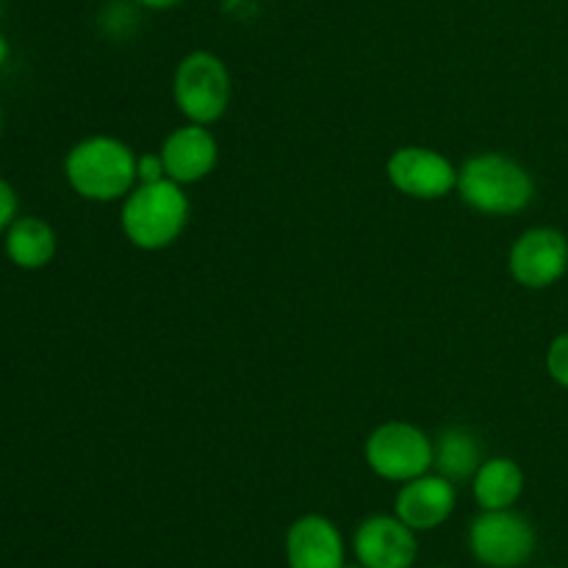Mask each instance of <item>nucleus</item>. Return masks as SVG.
<instances>
[{"instance_id": "nucleus-19", "label": "nucleus", "mask_w": 568, "mask_h": 568, "mask_svg": "<svg viewBox=\"0 0 568 568\" xmlns=\"http://www.w3.org/2000/svg\"><path fill=\"white\" fill-rule=\"evenodd\" d=\"M133 3L144 6V9H153V11H166V9H175V6L183 3V0H133Z\"/></svg>"}, {"instance_id": "nucleus-20", "label": "nucleus", "mask_w": 568, "mask_h": 568, "mask_svg": "<svg viewBox=\"0 0 568 568\" xmlns=\"http://www.w3.org/2000/svg\"><path fill=\"white\" fill-rule=\"evenodd\" d=\"M6 59H9V42H6V37L0 33V67H3Z\"/></svg>"}, {"instance_id": "nucleus-10", "label": "nucleus", "mask_w": 568, "mask_h": 568, "mask_svg": "<svg viewBox=\"0 0 568 568\" xmlns=\"http://www.w3.org/2000/svg\"><path fill=\"white\" fill-rule=\"evenodd\" d=\"M161 159H164L166 178L181 183V186H189V183L205 181L214 172L216 161H220V144H216L209 125L189 122V125L175 128L164 139Z\"/></svg>"}, {"instance_id": "nucleus-3", "label": "nucleus", "mask_w": 568, "mask_h": 568, "mask_svg": "<svg viewBox=\"0 0 568 568\" xmlns=\"http://www.w3.org/2000/svg\"><path fill=\"white\" fill-rule=\"evenodd\" d=\"M458 194L480 214L510 216L532 203L536 183L519 161L503 153H483L458 170Z\"/></svg>"}, {"instance_id": "nucleus-18", "label": "nucleus", "mask_w": 568, "mask_h": 568, "mask_svg": "<svg viewBox=\"0 0 568 568\" xmlns=\"http://www.w3.org/2000/svg\"><path fill=\"white\" fill-rule=\"evenodd\" d=\"M14 220H17V194L14 189L0 178V233L9 231V225Z\"/></svg>"}, {"instance_id": "nucleus-13", "label": "nucleus", "mask_w": 568, "mask_h": 568, "mask_svg": "<svg viewBox=\"0 0 568 568\" xmlns=\"http://www.w3.org/2000/svg\"><path fill=\"white\" fill-rule=\"evenodd\" d=\"M483 466V444L469 427H444L433 442V469L453 483L471 480Z\"/></svg>"}, {"instance_id": "nucleus-17", "label": "nucleus", "mask_w": 568, "mask_h": 568, "mask_svg": "<svg viewBox=\"0 0 568 568\" xmlns=\"http://www.w3.org/2000/svg\"><path fill=\"white\" fill-rule=\"evenodd\" d=\"M136 178L139 183H155V181H164L166 178V166L164 159L159 155H136Z\"/></svg>"}, {"instance_id": "nucleus-15", "label": "nucleus", "mask_w": 568, "mask_h": 568, "mask_svg": "<svg viewBox=\"0 0 568 568\" xmlns=\"http://www.w3.org/2000/svg\"><path fill=\"white\" fill-rule=\"evenodd\" d=\"M6 255L20 270H42L55 255V233L39 216H20L6 231Z\"/></svg>"}, {"instance_id": "nucleus-21", "label": "nucleus", "mask_w": 568, "mask_h": 568, "mask_svg": "<svg viewBox=\"0 0 568 568\" xmlns=\"http://www.w3.org/2000/svg\"><path fill=\"white\" fill-rule=\"evenodd\" d=\"M342 568H366V566H361V564H353V566H349V564H344Z\"/></svg>"}, {"instance_id": "nucleus-11", "label": "nucleus", "mask_w": 568, "mask_h": 568, "mask_svg": "<svg viewBox=\"0 0 568 568\" xmlns=\"http://www.w3.org/2000/svg\"><path fill=\"white\" fill-rule=\"evenodd\" d=\"M458 494H455V483L442 475H422L416 480L403 483L397 494V505L394 514L416 532L436 530L444 521L453 516Z\"/></svg>"}, {"instance_id": "nucleus-2", "label": "nucleus", "mask_w": 568, "mask_h": 568, "mask_svg": "<svg viewBox=\"0 0 568 568\" xmlns=\"http://www.w3.org/2000/svg\"><path fill=\"white\" fill-rule=\"evenodd\" d=\"M64 175L72 192L92 203L125 200L139 183L136 153L114 136H89L64 159Z\"/></svg>"}, {"instance_id": "nucleus-16", "label": "nucleus", "mask_w": 568, "mask_h": 568, "mask_svg": "<svg viewBox=\"0 0 568 568\" xmlns=\"http://www.w3.org/2000/svg\"><path fill=\"white\" fill-rule=\"evenodd\" d=\"M547 372L558 386L568 388V333L555 338L547 349Z\"/></svg>"}, {"instance_id": "nucleus-14", "label": "nucleus", "mask_w": 568, "mask_h": 568, "mask_svg": "<svg viewBox=\"0 0 568 568\" xmlns=\"http://www.w3.org/2000/svg\"><path fill=\"white\" fill-rule=\"evenodd\" d=\"M471 491L483 510H508L525 491V471L510 458H488L471 477Z\"/></svg>"}, {"instance_id": "nucleus-1", "label": "nucleus", "mask_w": 568, "mask_h": 568, "mask_svg": "<svg viewBox=\"0 0 568 568\" xmlns=\"http://www.w3.org/2000/svg\"><path fill=\"white\" fill-rule=\"evenodd\" d=\"M189 216H192V203L183 186L164 178V181L133 186V192L122 200L120 222L133 247L155 253L181 239Z\"/></svg>"}, {"instance_id": "nucleus-12", "label": "nucleus", "mask_w": 568, "mask_h": 568, "mask_svg": "<svg viewBox=\"0 0 568 568\" xmlns=\"http://www.w3.org/2000/svg\"><path fill=\"white\" fill-rule=\"evenodd\" d=\"M288 568H342L344 538L331 519L320 514L300 516L286 532Z\"/></svg>"}, {"instance_id": "nucleus-8", "label": "nucleus", "mask_w": 568, "mask_h": 568, "mask_svg": "<svg viewBox=\"0 0 568 568\" xmlns=\"http://www.w3.org/2000/svg\"><path fill=\"white\" fill-rule=\"evenodd\" d=\"M508 270L519 286L549 288L568 270V239L555 227L525 231L510 247Z\"/></svg>"}, {"instance_id": "nucleus-9", "label": "nucleus", "mask_w": 568, "mask_h": 568, "mask_svg": "<svg viewBox=\"0 0 568 568\" xmlns=\"http://www.w3.org/2000/svg\"><path fill=\"white\" fill-rule=\"evenodd\" d=\"M353 549L355 560L366 568H410L419 555V541L416 530H410L397 514H377L361 521Z\"/></svg>"}, {"instance_id": "nucleus-7", "label": "nucleus", "mask_w": 568, "mask_h": 568, "mask_svg": "<svg viewBox=\"0 0 568 568\" xmlns=\"http://www.w3.org/2000/svg\"><path fill=\"white\" fill-rule=\"evenodd\" d=\"M386 175L397 192L414 200H442L458 189V170L430 148H399L388 155Z\"/></svg>"}, {"instance_id": "nucleus-4", "label": "nucleus", "mask_w": 568, "mask_h": 568, "mask_svg": "<svg viewBox=\"0 0 568 568\" xmlns=\"http://www.w3.org/2000/svg\"><path fill=\"white\" fill-rule=\"evenodd\" d=\"M172 98L181 114L197 125H214L231 105V72L211 50L183 55L172 78Z\"/></svg>"}, {"instance_id": "nucleus-5", "label": "nucleus", "mask_w": 568, "mask_h": 568, "mask_svg": "<svg viewBox=\"0 0 568 568\" xmlns=\"http://www.w3.org/2000/svg\"><path fill=\"white\" fill-rule=\"evenodd\" d=\"M364 458L383 480H416L433 469V438L408 422H386L366 438Z\"/></svg>"}, {"instance_id": "nucleus-6", "label": "nucleus", "mask_w": 568, "mask_h": 568, "mask_svg": "<svg viewBox=\"0 0 568 568\" xmlns=\"http://www.w3.org/2000/svg\"><path fill=\"white\" fill-rule=\"evenodd\" d=\"M469 549L488 568H519L536 552V530L514 510H483L469 527Z\"/></svg>"}]
</instances>
